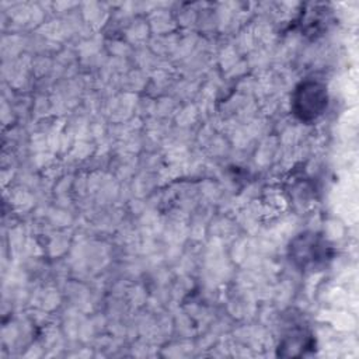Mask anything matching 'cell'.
Returning <instances> with one entry per match:
<instances>
[{"instance_id":"cell-1","label":"cell","mask_w":359,"mask_h":359,"mask_svg":"<svg viewBox=\"0 0 359 359\" xmlns=\"http://www.w3.org/2000/svg\"><path fill=\"white\" fill-rule=\"evenodd\" d=\"M293 101L294 111L302 119H313L325 108L327 93L321 84L307 81L297 88Z\"/></svg>"}]
</instances>
